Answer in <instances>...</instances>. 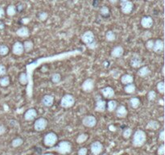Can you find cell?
<instances>
[{"mask_svg": "<svg viewBox=\"0 0 165 155\" xmlns=\"http://www.w3.org/2000/svg\"><path fill=\"white\" fill-rule=\"evenodd\" d=\"M146 132L143 130H137L133 136V146H136V147H140V146H143L144 143L146 142Z\"/></svg>", "mask_w": 165, "mask_h": 155, "instance_id": "1", "label": "cell"}, {"mask_svg": "<svg viewBox=\"0 0 165 155\" xmlns=\"http://www.w3.org/2000/svg\"><path fill=\"white\" fill-rule=\"evenodd\" d=\"M57 135L55 132H48L47 133L44 138V145L48 147H52L55 146V144L57 142Z\"/></svg>", "mask_w": 165, "mask_h": 155, "instance_id": "2", "label": "cell"}, {"mask_svg": "<svg viewBox=\"0 0 165 155\" xmlns=\"http://www.w3.org/2000/svg\"><path fill=\"white\" fill-rule=\"evenodd\" d=\"M71 144L69 143V142H66V141L60 142V143L58 144V146L55 148V149H56V151L59 152V153H61V154H66V153H70V152H71Z\"/></svg>", "mask_w": 165, "mask_h": 155, "instance_id": "3", "label": "cell"}, {"mask_svg": "<svg viewBox=\"0 0 165 155\" xmlns=\"http://www.w3.org/2000/svg\"><path fill=\"white\" fill-rule=\"evenodd\" d=\"M120 5L122 12L125 15L131 14L134 8V4L130 0H120Z\"/></svg>", "mask_w": 165, "mask_h": 155, "instance_id": "4", "label": "cell"}, {"mask_svg": "<svg viewBox=\"0 0 165 155\" xmlns=\"http://www.w3.org/2000/svg\"><path fill=\"white\" fill-rule=\"evenodd\" d=\"M75 99L72 95H66L61 100V106L64 108H69L74 105Z\"/></svg>", "mask_w": 165, "mask_h": 155, "instance_id": "5", "label": "cell"}, {"mask_svg": "<svg viewBox=\"0 0 165 155\" xmlns=\"http://www.w3.org/2000/svg\"><path fill=\"white\" fill-rule=\"evenodd\" d=\"M48 125V121L45 118H39L37 119L34 124L35 130L41 132V131L44 130Z\"/></svg>", "mask_w": 165, "mask_h": 155, "instance_id": "6", "label": "cell"}, {"mask_svg": "<svg viewBox=\"0 0 165 155\" xmlns=\"http://www.w3.org/2000/svg\"><path fill=\"white\" fill-rule=\"evenodd\" d=\"M94 39H95L94 34L91 31H87V32L84 33L82 35V37H81L82 41L85 44H87V45H89V44H90L91 43L94 42Z\"/></svg>", "mask_w": 165, "mask_h": 155, "instance_id": "7", "label": "cell"}, {"mask_svg": "<svg viewBox=\"0 0 165 155\" xmlns=\"http://www.w3.org/2000/svg\"><path fill=\"white\" fill-rule=\"evenodd\" d=\"M82 124L88 128H94L97 125V120L93 116H86L82 120Z\"/></svg>", "mask_w": 165, "mask_h": 155, "instance_id": "8", "label": "cell"}, {"mask_svg": "<svg viewBox=\"0 0 165 155\" xmlns=\"http://www.w3.org/2000/svg\"><path fill=\"white\" fill-rule=\"evenodd\" d=\"M81 88L85 92H91L94 88V81L92 79H88L81 85Z\"/></svg>", "mask_w": 165, "mask_h": 155, "instance_id": "9", "label": "cell"}, {"mask_svg": "<svg viewBox=\"0 0 165 155\" xmlns=\"http://www.w3.org/2000/svg\"><path fill=\"white\" fill-rule=\"evenodd\" d=\"M91 152L94 155H99L100 153H102V149H103V146L102 144L99 142H94V143H92L90 146Z\"/></svg>", "mask_w": 165, "mask_h": 155, "instance_id": "10", "label": "cell"}, {"mask_svg": "<svg viewBox=\"0 0 165 155\" xmlns=\"http://www.w3.org/2000/svg\"><path fill=\"white\" fill-rule=\"evenodd\" d=\"M163 49H164V44H163V41L160 39H158L156 41H154V45H153V50L155 53L156 54H161L163 53Z\"/></svg>", "mask_w": 165, "mask_h": 155, "instance_id": "11", "label": "cell"}, {"mask_svg": "<svg viewBox=\"0 0 165 155\" xmlns=\"http://www.w3.org/2000/svg\"><path fill=\"white\" fill-rule=\"evenodd\" d=\"M12 52L15 55L20 56L23 54L24 52V49H23V44L19 41H17L14 44L13 47H12Z\"/></svg>", "mask_w": 165, "mask_h": 155, "instance_id": "12", "label": "cell"}, {"mask_svg": "<svg viewBox=\"0 0 165 155\" xmlns=\"http://www.w3.org/2000/svg\"><path fill=\"white\" fill-rule=\"evenodd\" d=\"M101 93L106 99H111L115 95V92H114V89L112 87H110V86H106V87L102 88L101 90Z\"/></svg>", "mask_w": 165, "mask_h": 155, "instance_id": "13", "label": "cell"}, {"mask_svg": "<svg viewBox=\"0 0 165 155\" xmlns=\"http://www.w3.org/2000/svg\"><path fill=\"white\" fill-rule=\"evenodd\" d=\"M142 58H141L140 56H138V54H134L132 57V58H131V62H130V64H131V65L133 68H139L140 65H142Z\"/></svg>", "mask_w": 165, "mask_h": 155, "instance_id": "14", "label": "cell"}, {"mask_svg": "<svg viewBox=\"0 0 165 155\" xmlns=\"http://www.w3.org/2000/svg\"><path fill=\"white\" fill-rule=\"evenodd\" d=\"M141 25L144 28H151L153 26V19L151 16H144L141 19Z\"/></svg>", "mask_w": 165, "mask_h": 155, "instance_id": "15", "label": "cell"}, {"mask_svg": "<svg viewBox=\"0 0 165 155\" xmlns=\"http://www.w3.org/2000/svg\"><path fill=\"white\" fill-rule=\"evenodd\" d=\"M37 116V111L34 108H30L24 114V119L27 121H33Z\"/></svg>", "mask_w": 165, "mask_h": 155, "instance_id": "16", "label": "cell"}, {"mask_svg": "<svg viewBox=\"0 0 165 155\" xmlns=\"http://www.w3.org/2000/svg\"><path fill=\"white\" fill-rule=\"evenodd\" d=\"M106 108V103L105 100H102L101 99H98L96 101V105H95V111L98 112H103Z\"/></svg>", "mask_w": 165, "mask_h": 155, "instance_id": "17", "label": "cell"}, {"mask_svg": "<svg viewBox=\"0 0 165 155\" xmlns=\"http://www.w3.org/2000/svg\"><path fill=\"white\" fill-rule=\"evenodd\" d=\"M54 102V97L50 95H46L44 96L42 99V103L43 105L47 107H52Z\"/></svg>", "mask_w": 165, "mask_h": 155, "instance_id": "18", "label": "cell"}, {"mask_svg": "<svg viewBox=\"0 0 165 155\" xmlns=\"http://www.w3.org/2000/svg\"><path fill=\"white\" fill-rule=\"evenodd\" d=\"M124 54V49L122 46H117L111 51V56L114 58H121Z\"/></svg>", "mask_w": 165, "mask_h": 155, "instance_id": "19", "label": "cell"}, {"mask_svg": "<svg viewBox=\"0 0 165 155\" xmlns=\"http://www.w3.org/2000/svg\"><path fill=\"white\" fill-rule=\"evenodd\" d=\"M116 116H117L119 118H125L127 115V108L125 107V106L121 105L117 107L116 108Z\"/></svg>", "mask_w": 165, "mask_h": 155, "instance_id": "20", "label": "cell"}, {"mask_svg": "<svg viewBox=\"0 0 165 155\" xmlns=\"http://www.w3.org/2000/svg\"><path fill=\"white\" fill-rule=\"evenodd\" d=\"M29 34H30V32L27 27H22L16 31V35L20 37H27Z\"/></svg>", "mask_w": 165, "mask_h": 155, "instance_id": "21", "label": "cell"}, {"mask_svg": "<svg viewBox=\"0 0 165 155\" xmlns=\"http://www.w3.org/2000/svg\"><path fill=\"white\" fill-rule=\"evenodd\" d=\"M133 82H134V78H133L132 75H124L121 77V82L123 84H124L125 86L133 83Z\"/></svg>", "mask_w": 165, "mask_h": 155, "instance_id": "22", "label": "cell"}, {"mask_svg": "<svg viewBox=\"0 0 165 155\" xmlns=\"http://www.w3.org/2000/svg\"><path fill=\"white\" fill-rule=\"evenodd\" d=\"M137 74L141 78H146V77H148L151 74V70H150V69L148 66H143L141 67Z\"/></svg>", "mask_w": 165, "mask_h": 155, "instance_id": "23", "label": "cell"}, {"mask_svg": "<svg viewBox=\"0 0 165 155\" xmlns=\"http://www.w3.org/2000/svg\"><path fill=\"white\" fill-rule=\"evenodd\" d=\"M6 13L8 16H11V17L14 16V15H16V13H17L16 6H15V5H9V6L7 7V8Z\"/></svg>", "mask_w": 165, "mask_h": 155, "instance_id": "24", "label": "cell"}, {"mask_svg": "<svg viewBox=\"0 0 165 155\" xmlns=\"http://www.w3.org/2000/svg\"><path fill=\"white\" fill-rule=\"evenodd\" d=\"M100 15L103 16L105 18L109 17L110 15V11H109V8H107L106 6H103L100 8Z\"/></svg>", "mask_w": 165, "mask_h": 155, "instance_id": "25", "label": "cell"}, {"mask_svg": "<svg viewBox=\"0 0 165 155\" xmlns=\"http://www.w3.org/2000/svg\"><path fill=\"white\" fill-rule=\"evenodd\" d=\"M118 107V103L115 100H109L107 103V108L109 111H115Z\"/></svg>", "mask_w": 165, "mask_h": 155, "instance_id": "26", "label": "cell"}, {"mask_svg": "<svg viewBox=\"0 0 165 155\" xmlns=\"http://www.w3.org/2000/svg\"><path fill=\"white\" fill-rule=\"evenodd\" d=\"M23 49H24V52H28L32 51L33 49V43L32 40H26L24 43H23Z\"/></svg>", "mask_w": 165, "mask_h": 155, "instance_id": "27", "label": "cell"}, {"mask_svg": "<svg viewBox=\"0 0 165 155\" xmlns=\"http://www.w3.org/2000/svg\"><path fill=\"white\" fill-rule=\"evenodd\" d=\"M106 39L107 41H109V42L114 41L116 39L115 33H114L113 31H107V33H106Z\"/></svg>", "mask_w": 165, "mask_h": 155, "instance_id": "28", "label": "cell"}, {"mask_svg": "<svg viewBox=\"0 0 165 155\" xmlns=\"http://www.w3.org/2000/svg\"><path fill=\"white\" fill-rule=\"evenodd\" d=\"M130 104H131V107L136 109L140 105V100H138V98H131V100H130Z\"/></svg>", "mask_w": 165, "mask_h": 155, "instance_id": "29", "label": "cell"}, {"mask_svg": "<svg viewBox=\"0 0 165 155\" xmlns=\"http://www.w3.org/2000/svg\"><path fill=\"white\" fill-rule=\"evenodd\" d=\"M19 81L22 85L27 84V82H28V77H27V73H25L24 72V73L20 74L19 78Z\"/></svg>", "mask_w": 165, "mask_h": 155, "instance_id": "30", "label": "cell"}, {"mask_svg": "<svg viewBox=\"0 0 165 155\" xmlns=\"http://www.w3.org/2000/svg\"><path fill=\"white\" fill-rule=\"evenodd\" d=\"M135 89H136V87H135V86H134L133 83L126 85L124 87L125 92L127 93V94H132V93H134V92L135 91Z\"/></svg>", "mask_w": 165, "mask_h": 155, "instance_id": "31", "label": "cell"}, {"mask_svg": "<svg viewBox=\"0 0 165 155\" xmlns=\"http://www.w3.org/2000/svg\"><path fill=\"white\" fill-rule=\"evenodd\" d=\"M10 85V79L7 76H3L0 79V86L2 87H7Z\"/></svg>", "mask_w": 165, "mask_h": 155, "instance_id": "32", "label": "cell"}, {"mask_svg": "<svg viewBox=\"0 0 165 155\" xmlns=\"http://www.w3.org/2000/svg\"><path fill=\"white\" fill-rule=\"evenodd\" d=\"M159 123L156 121H149V123L147 125V128L149 129H153V130H156L159 128Z\"/></svg>", "mask_w": 165, "mask_h": 155, "instance_id": "33", "label": "cell"}, {"mask_svg": "<svg viewBox=\"0 0 165 155\" xmlns=\"http://www.w3.org/2000/svg\"><path fill=\"white\" fill-rule=\"evenodd\" d=\"M23 139H22V138H20V137H17V138H15V139L12 141V147L16 148V147H19V146H20L21 145H23Z\"/></svg>", "mask_w": 165, "mask_h": 155, "instance_id": "34", "label": "cell"}, {"mask_svg": "<svg viewBox=\"0 0 165 155\" xmlns=\"http://www.w3.org/2000/svg\"><path fill=\"white\" fill-rule=\"evenodd\" d=\"M9 53V49L5 44H0V56H6Z\"/></svg>", "mask_w": 165, "mask_h": 155, "instance_id": "35", "label": "cell"}, {"mask_svg": "<svg viewBox=\"0 0 165 155\" xmlns=\"http://www.w3.org/2000/svg\"><path fill=\"white\" fill-rule=\"evenodd\" d=\"M88 139V135L85 133H81L80 134L77 138V142L79 144H81L83 142H85V141Z\"/></svg>", "mask_w": 165, "mask_h": 155, "instance_id": "36", "label": "cell"}, {"mask_svg": "<svg viewBox=\"0 0 165 155\" xmlns=\"http://www.w3.org/2000/svg\"><path fill=\"white\" fill-rule=\"evenodd\" d=\"M131 134H132V130H131V128H125L124 131L123 132V136L125 139H128V138H130V137L131 136Z\"/></svg>", "mask_w": 165, "mask_h": 155, "instance_id": "37", "label": "cell"}, {"mask_svg": "<svg viewBox=\"0 0 165 155\" xmlns=\"http://www.w3.org/2000/svg\"><path fill=\"white\" fill-rule=\"evenodd\" d=\"M61 80V76L58 73H55L52 75V82L53 83H58Z\"/></svg>", "mask_w": 165, "mask_h": 155, "instance_id": "38", "label": "cell"}, {"mask_svg": "<svg viewBox=\"0 0 165 155\" xmlns=\"http://www.w3.org/2000/svg\"><path fill=\"white\" fill-rule=\"evenodd\" d=\"M48 14L45 12H40V13L38 14L39 19L41 20V21H45V20L48 19Z\"/></svg>", "mask_w": 165, "mask_h": 155, "instance_id": "39", "label": "cell"}, {"mask_svg": "<svg viewBox=\"0 0 165 155\" xmlns=\"http://www.w3.org/2000/svg\"><path fill=\"white\" fill-rule=\"evenodd\" d=\"M148 98L150 101H153V100H156V91H154V90H151V91L148 92Z\"/></svg>", "mask_w": 165, "mask_h": 155, "instance_id": "40", "label": "cell"}, {"mask_svg": "<svg viewBox=\"0 0 165 155\" xmlns=\"http://www.w3.org/2000/svg\"><path fill=\"white\" fill-rule=\"evenodd\" d=\"M157 90H159V93L163 94L164 93V82H159L157 84Z\"/></svg>", "mask_w": 165, "mask_h": 155, "instance_id": "41", "label": "cell"}, {"mask_svg": "<svg viewBox=\"0 0 165 155\" xmlns=\"http://www.w3.org/2000/svg\"><path fill=\"white\" fill-rule=\"evenodd\" d=\"M153 45H154V40H149L147 41L146 43V47L149 50H152L153 49Z\"/></svg>", "mask_w": 165, "mask_h": 155, "instance_id": "42", "label": "cell"}, {"mask_svg": "<svg viewBox=\"0 0 165 155\" xmlns=\"http://www.w3.org/2000/svg\"><path fill=\"white\" fill-rule=\"evenodd\" d=\"M164 145L163 144H162L161 146H159V148H158V150H157V153L159 155H164V153H165V149H164Z\"/></svg>", "mask_w": 165, "mask_h": 155, "instance_id": "43", "label": "cell"}, {"mask_svg": "<svg viewBox=\"0 0 165 155\" xmlns=\"http://www.w3.org/2000/svg\"><path fill=\"white\" fill-rule=\"evenodd\" d=\"M7 73V68L5 65H0V76H4Z\"/></svg>", "mask_w": 165, "mask_h": 155, "instance_id": "44", "label": "cell"}, {"mask_svg": "<svg viewBox=\"0 0 165 155\" xmlns=\"http://www.w3.org/2000/svg\"><path fill=\"white\" fill-rule=\"evenodd\" d=\"M87 152H88V150H87L86 148H81V149H79L78 150V153H77V154L78 155H87Z\"/></svg>", "mask_w": 165, "mask_h": 155, "instance_id": "45", "label": "cell"}, {"mask_svg": "<svg viewBox=\"0 0 165 155\" xmlns=\"http://www.w3.org/2000/svg\"><path fill=\"white\" fill-rule=\"evenodd\" d=\"M16 12H21L23 10V8H24V5H23V3H19L17 6H16Z\"/></svg>", "mask_w": 165, "mask_h": 155, "instance_id": "46", "label": "cell"}, {"mask_svg": "<svg viewBox=\"0 0 165 155\" xmlns=\"http://www.w3.org/2000/svg\"><path fill=\"white\" fill-rule=\"evenodd\" d=\"M164 138H165V137H164V131H163V130L160 131V132H159V141H161V142H163V141H164Z\"/></svg>", "mask_w": 165, "mask_h": 155, "instance_id": "47", "label": "cell"}, {"mask_svg": "<svg viewBox=\"0 0 165 155\" xmlns=\"http://www.w3.org/2000/svg\"><path fill=\"white\" fill-rule=\"evenodd\" d=\"M7 128L3 125H0V135H2L6 132Z\"/></svg>", "mask_w": 165, "mask_h": 155, "instance_id": "48", "label": "cell"}, {"mask_svg": "<svg viewBox=\"0 0 165 155\" xmlns=\"http://www.w3.org/2000/svg\"><path fill=\"white\" fill-rule=\"evenodd\" d=\"M5 15V12H4V9L2 8H0V19L2 17H4Z\"/></svg>", "mask_w": 165, "mask_h": 155, "instance_id": "49", "label": "cell"}, {"mask_svg": "<svg viewBox=\"0 0 165 155\" xmlns=\"http://www.w3.org/2000/svg\"><path fill=\"white\" fill-rule=\"evenodd\" d=\"M99 2L100 0H94V3H93V6H94V8H98V3Z\"/></svg>", "mask_w": 165, "mask_h": 155, "instance_id": "50", "label": "cell"}, {"mask_svg": "<svg viewBox=\"0 0 165 155\" xmlns=\"http://www.w3.org/2000/svg\"><path fill=\"white\" fill-rule=\"evenodd\" d=\"M89 47V48H90V49H94L95 47H96V42L95 41H94L93 43H91L90 44H89V45H87Z\"/></svg>", "mask_w": 165, "mask_h": 155, "instance_id": "51", "label": "cell"}, {"mask_svg": "<svg viewBox=\"0 0 165 155\" xmlns=\"http://www.w3.org/2000/svg\"><path fill=\"white\" fill-rule=\"evenodd\" d=\"M109 129L111 131V132H114V131L116 130V128H115V126H114V125H109Z\"/></svg>", "mask_w": 165, "mask_h": 155, "instance_id": "52", "label": "cell"}, {"mask_svg": "<svg viewBox=\"0 0 165 155\" xmlns=\"http://www.w3.org/2000/svg\"><path fill=\"white\" fill-rule=\"evenodd\" d=\"M118 1H119V0H109V2L111 4H116L118 3Z\"/></svg>", "mask_w": 165, "mask_h": 155, "instance_id": "53", "label": "cell"}, {"mask_svg": "<svg viewBox=\"0 0 165 155\" xmlns=\"http://www.w3.org/2000/svg\"><path fill=\"white\" fill-rule=\"evenodd\" d=\"M164 67H163V70H162V73H163V75H164Z\"/></svg>", "mask_w": 165, "mask_h": 155, "instance_id": "54", "label": "cell"}, {"mask_svg": "<svg viewBox=\"0 0 165 155\" xmlns=\"http://www.w3.org/2000/svg\"><path fill=\"white\" fill-rule=\"evenodd\" d=\"M147 1H148V2H152V1H154V0H147Z\"/></svg>", "mask_w": 165, "mask_h": 155, "instance_id": "55", "label": "cell"}]
</instances>
